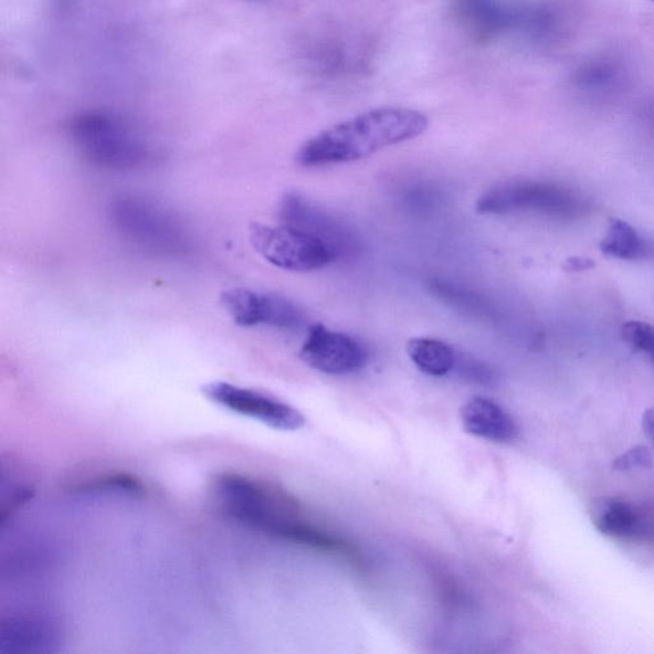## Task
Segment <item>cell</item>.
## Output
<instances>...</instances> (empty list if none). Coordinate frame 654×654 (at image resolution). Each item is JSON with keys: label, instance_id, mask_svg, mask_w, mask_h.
<instances>
[{"label": "cell", "instance_id": "obj_1", "mask_svg": "<svg viewBox=\"0 0 654 654\" xmlns=\"http://www.w3.org/2000/svg\"><path fill=\"white\" fill-rule=\"evenodd\" d=\"M426 114L400 106L371 109L338 123L299 147L302 167H325L361 160L388 147L414 140L426 133Z\"/></svg>", "mask_w": 654, "mask_h": 654}, {"label": "cell", "instance_id": "obj_2", "mask_svg": "<svg viewBox=\"0 0 654 654\" xmlns=\"http://www.w3.org/2000/svg\"><path fill=\"white\" fill-rule=\"evenodd\" d=\"M214 493L222 510L243 525L283 537L300 520V508L284 491L240 473H222Z\"/></svg>", "mask_w": 654, "mask_h": 654}, {"label": "cell", "instance_id": "obj_3", "mask_svg": "<svg viewBox=\"0 0 654 654\" xmlns=\"http://www.w3.org/2000/svg\"><path fill=\"white\" fill-rule=\"evenodd\" d=\"M72 143L82 158L95 167L114 170L147 166L154 154L126 122L104 112L82 113L70 125Z\"/></svg>", "mask_w": 654, "mask_h": 654}, {"label": "cell", "instance_id": "obj_4", "mask_svg": "<svg viewBox=\"0 0 654 654\" xmlns=\"http://www.w3.org/2000/svg\"><path fill=\"white\" fill-rule=\"evenodd\" d=\"M109 220L122 239L144 251L177 256L191 249L181 220L149 200L123 196L110 203Z\"/></svg>", "mask_w": 654, "mask_h": 654}, {"label": "cell", "instance_id": "obj_5", "mask_svg": "<svg viewBox=\"0 0 654 654\" xmlns=\"http://www.w3.org/2000/svg\"><path fill=\"white\" fill-rule=\"evenodd\" d=\"M476 210L482 215H502L515 211L576 219L582 217L587 203L568 188L553 183L515 181L497 184L481 196Z\"/></svg>", "mask_w": 654, "mask_h": 654}, {"label": "cell", "instance_id": "obj_6", "mask_svg": "<svg viewBox=\"0 0 654 654\" xmlns=\"http://www.w3.org/2000/svg\"><path fill=\"white\" fill-rule=\"evenodd\" d=\"M250 241L268 264L286 272H315L331 264L338 255L317 235L289 225L252 224Z\"/></svg>", "mask_w": 654, "mask_h": 654}, {"label": "cell", "instance_id": "obj_7", "mask_svg": "<svg viewBox=\"0 0 654 654\" xmlns=\"http://www.w3.org/2000/svg\"><path fill=\"white\" fill-rule=\"evenodd\" d=\"M202 392L210 402L275 430L297 431L306 424L305 415L296 408L257 390L215 381L204 386Z\"/></svg>", "mask_w": 654, "mask_h": 654}, {"label": "cell", "instance_id": "obj_8", "mask_svg": "<svg viewBox=\"0 0 654 654\" xmlns=\"http://www.w3.org/2000/svg\"><path fill=\"white\" fill-rule=\"evenodd\" d=\"M299 356L314 370L334 376L356 373L368 362L361 342L321 324L310 327Z\"/></svg>", "mask_w": 654, "mask_h": 654}, {"label": "cell", "instance_id": "obj_9", "mask_svg": "<svg viewBox=\"0 0 654 654\" xmlns=\"http://www.w3.org/2000/svg\"><path fill=\"white\" fill-rule=\"evenodd\" d=\"M222 306L229 317L242 327L268 325L279 329H297L304 314L289 299L247 288H232L222 294Z\"/></svg>", "mask_w": 654, "mask_h": 654}, {"label": "cell", "instance_id": "obj_10", "mask_svg": "<svg viewBox=\"0 0 654 654\" xmlns=\"http://www.w3.org/2000/svg\"><path fill=\"white\" fill-rule=\"evenodd\" d=\"M590 513L594 527L604 536L621 541L644 542L654 535L648 517L623 498H597Z\"/></svg>", "mask_w": 654, "mask_h": 654}, {"label": "cell", "instance_id": "obj_11", "mask_svg": "<svg viewBox=\"0 0 654 654\" xmlns=\"http://www.w3.org/2000/svg\"><path fill=\"white\" fill-rule=\"evenodd\" d=\"M465 31L481 41L503 34L519 22L520 14L505 0H450Z\"/></svg>", "mask_w": 654, "mask_h": 654}, {"label": "cell", "instance_id": "obj_12", "mask_svg": "<svg viewBox=\"0 0 654 654\" xmlns=\"http://www.w3.org/2000/svg\"><path fill=\"white\" fill-rule=\"evenodd\" d=\"M461 420L470 435L491 443L509 444L518 437L519 429L514 416L493 399H470L461 409Z\"/></svg>", "mask_w": 654, "mask_h": 654}, {"label": "cell", "instance_id": "obj_13", "mask_svg": "<svg viewBox=\"0 0 654 654\" xmlns=\"http://www.w3.org/2000/svg\"><path fill=\"white\" fill-rule=\"evenodd\" d=\"M59 627L40 616H18L3 621L0 652L12 654L48 653L59 643Z\"/></svg>", "mask_w": 654, "mask_h": 654}, {"label": "cell", "instance_id": "obj_14", "mask_svg": "<svg viewBox=\"0 0 654 654\" xmlns=\"http://www.w3.org/2000/svg\"><path fill=\"white\" fill-rule=\"evenodd\" d=\"M412 363L432 378H444L456 366V354L447 342L432 338H413L407 345Z\"/></svg>", "mask_w": 654, "mask_h": 654}, {"label": "cell", "instance_id": "obj_15", "mask_svg": "<svg viewBox=\"0 0 654 654\" xmlns=\"http://www.w3.org/2000/svg\"><path fill=\"white\" fill-rule=\"evenodd\" d=\"M604 255L613 259L634 261L650 256L651 249L640 233L624 220L612 219L606 236L601 243Z\"/></svg>", "mask_w": 654, "mask_h": 654}, {"label": "cell", "instance_id": "obj_16", "mask_svg": "<svg viewBox=\"0 0 654 654\" xmlns=\"http://www.w3.org/2000/svg\"><path fill=\"white\" fill-rule=\"evenodd\" d=\"M75 489L81 494L118 493L136 496L145 493L141 481L127 473H110L86 479L84 484H78Z\"/></svg>", "mask_w": 654, "mask_h": 654}, {"label": "cell", "instance_id": "obj_17", "mask_svg": "<svg viewBox=\"0 0 654 654\" xmlns=\"http://www.w3.org/2000/svg\"><path fill=\"white\" fill-rule=\"evenodd\" d=\"M621 335L629 346L651 358L654 363V327L641 323L629 321L621 327Z\"/></svg>", "mask_w": 654, "mask_h": 654}, {"label": "cell", "instance_id": "obj_18", "mask_svg": "<svg viewBox=\"0 0 654 654\" xmlns=\"http://www.w3.org/2000/svg\"><path fill=\"white\" fill-rule=\"evenodd\" d=\"M652 464V455L645 446L637 445L620 454L612 463V468L619 472H627L635 468H648Z\"/></svg>", "mask_w": 654, "mask_h": 654}, {"label": "cell", "instance_id": "obj_19", "mask_svg": "<svg viewBox=\"0 0 654 654\" xmlns=\"http://www.w3.org/2000/svg\"><path fill=\"white\" fill-rule=\"evenodd\" d=\"M594 266L593 263H591L590 260H584V259H571L568 261V264L566 266L567 270H569V272H580V270H587Z\"/></svg>", "mask_w": 654, "mask_h": 654}, {"label": "cell", "instance_id": "obj_20", "mask_svg": "<svg viewBox=\"0 0 654 654\" xmlns=\"http://www.w3.org/2000/svg\"><path fill=\"white\" fill-rule=\"evenodd\" d=\"M643 429L654 441V408L648 409L643 415Z\"/></svg>", "mask_w": 654, "mask_h": 654}, {"label": "cell", "instance_id": "obj_21", "mask_svg": "<svg viewBox=\"0 0 654 654\" xmlns=\"http://www.w3.org/2000/svg\"><path fill=\"white\" fill-rule=\"evenodd\" d=\"M653 2H654V0H653Z\"/></svg>", "mask_w": 654, "mask_h": 654}]
</instances>
